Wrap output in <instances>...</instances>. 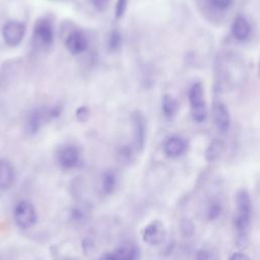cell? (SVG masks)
I'll use <instances>...</instances> for the list:
<instances>
[{
    "instance_id": "cell-1",
    "label": "cell",
    "mask_w": 260,
    "mask_h": 260,
    "mask_svg": "<svg viewBox=\"0 0 260 260\" xmlns=\"http://www.w3.org/2000/svg\"><path fill=\"white\" fill-rule=\"evenodd\" d=\"M214 87L218 91L237 89L247 78L244 60L235 52H220L214 62Z\"/></svg>"
},
{
    "instance_id": "cell-2",
    "label": "cell",
    "mask_w": 260,
    "mask_h": 260,
    "mask_svg": "<svg viewBox=\"0 0 260 260\" xmlns=\"http://www.w3.org/2000/svg\"><path fill=\"white\" fill-rule=\"evenodd\" d=\"M252 218V200L247 190L241 189L236 195V212L234 216V228L238 241L245 243L248 236Z\"/></svg>"
},
{
    "instance_id": "cell-3",
    "label": "cell",
    "mask_w": 260,
    "mask_h": 260,
    "mask_svg": "<svg viewBox=\"0 0 260 260\" xmlns=\"http://www.w3.org/2000/svg\"><path fill=\"white\" fill-rule=\"evenodd\" d=\"M188 99L191 108V115L197 123H203L207 118V107L204 99V90L200 82H195L191 85Z\"/></svg>"
},
{
    "instance_id": "cell-4",
    "label": "cell",
    "mask_w": 260,
    "mask_h": 260,
    "mask_svg": "<svg viewBox=\"0 0 260 260\" xmlns=\"http://www.w3.org/2000/svg\"><path fill=\"white\" fill-rule=\"evenodd\" d=\"M61 107L55 106L52 108H38L30 112L26 121V131L29 134H35L48 121L57 118L61 113Z\"/></svg>"
},
{
    "instance_id": "cell-5",
    "label": "cell",
    "mask_w": 260,
    "mask_h": 260,
    "mask_svg": "<svg viewBox=\"0 0 260 260\" xmlns=\"http://www.w3.org/2000/svg\"><path fill=\"white\" fill-rule=\"evenodd\" d=\"M13 218L20 229H28L37 221V210L34 204L27 200L19 201L13 209Z\"/></svg>"
},
{
    "instance_id": "cell-6",
    "label": "cell",
    "mask_w": 260,
    "mask_h": 260,
    "mask_svg": "<svg viewBox=\"0 0 260 260\" xmlns=\"http://www.w3.org/2000/svg\"><path fill=\"white\" fill-rule=\"evenodd\" d=\"M139 248L132 243H123L116 249L104 253L99 260H138Z\"/></svg>"
},
{
    "instance_id": "cell-7",
    "label": "cell",
    "mask_w": 260,
    "mask_h": 260,
    "mask_svg": "<svg viewBox=\"0 0 260 260\" xmlns=\"http://www.w3.org/2000/svg\"><path fill=\"white\" fill-rule=\"evenodd\" d=\"M165 238L166 228L158 219L150 221L142 230V240L150 246H157L161 244L165 241Z\"/></svg>"
},
{
    "instance_id": "cell-8",
    "label": "cell",
    "mask_w": 260,
    "mask_h": 260,
    "mask_svg": "<svg viewBox=\"0 0 260 260\" xmlns=\"http://www.w3.org/2000/svg\"><path fill=\"white\" fill-rule=\"evenodd\" d=\"M211 116L216 129L221 133H225L231 125V116L226 106L222 102L215 100L212 103Z\"/></svg>"
},
{
    "instance_id": "cell-9",
    "label": "cell",
    "mask_w": 260,
    "mask_h": 260,
    "mask_svg": "<svg viewBox=\"0 0 260 260\" xmlns=\"http://www.w3.org/2000/svg\"><path fill=\"white\" fill-rule=\"evenodd\" d=\"M25 34V26L22 22L10 20L6 22L2 29L4 42L8 46H17L23 39Z\"/></svg>"
},
{
    "instance_id": "cell-10",
    "label": "cell",
    "mask_w": 260,
    "mask_h": 260,
    "mask_svg": "<svg viewBox=\"0 0 260 260\" xmlns=\"http://www.w3.org/2000/svg\"><path fill=\"white\" fill-rule=\"evenodd\" d=\"M34 36L40 44L51 46L54 41V28L52 22L47 18L38 19L35 23Z\"/></svg>"
},
{
    "instance_id": "cell-11",
    "label": "cell",
    "mask_w": 260,
    "mask_h": 260,
    "mask_svg": "<svg viewBox=\"0 0 260 260\" xmlns=\"http://www.w3.org/2000/svg\"><path fill=\"white\" fill-rule=\"evenodd\" d=\"M57 160L62 169L71 170L77 167V165L79 164L80 154L75 146L67 145L59 150Z\"/></svg>"
},
{
    "instance_id": "cell-12",
    "label": "cell",
    "mask_w": 260,
    "mask_h": 260,
    "mask_svg": "<svg viewBox=\"0 0 260 260\" xmlns=\"http://www.w3.org/2000/svg\"><path fill=\"white\" fill-rule=\"evenodd\" d=\"M132 125H133V140L135 148L140 151L145 142L146 136V123L143 115L139 112L134 113L132 117Z\"/></svg>"
},
{
    "instance_id": "cell-13",
    "label": "cell",
    "mask_w": 260,
    "mask_h": 260,
    "mask_svg": "<svg viewBox=\"0 0 260 260\" xmlns=\"http://www.w3.org/2000/svg\"><path fill=\"white\" fill-rule=\"evenodd\" d=\"M87 39L85 35L80 30L71 31L65 40V47L73 55L83 53L87 49Z\"/></svg>"
},
{
    "instance_id": "cell-14",
    "label": "cell",
    "mask_w": 260,
    "mask_h": 260,
    "mask_svg": "<svg viewBox=\"0 0 260 260\" xmlns=\"http://www.w3.org/2000/svg\"><path fill=\"white\" fill-rule=\"evenodd\" d=\"M187 141L181 136H171L164 143V152L169 157H179L186 152Z\"/></svg>"
},
{
    "instance_id": "cell-15",
    "label": "cell",
    "mask_w": 260,
    "mask_h": 260,
    "mask_svg": "<svg viewBox=\"0 0 260 260\" xmlns=\"http://www.w3.org/2000/svg\"><path fill=\"white\" fill-rule=\"evenodd\" d=\"M231 32L237 41H246L251 35V24L245 16L238 15L232 23Z\"/></svg>"
},
{
    "instance_id": "cell-16",
    "label": "cell",
    "mask_w": 260,
    "mask_h": 260,
    "mask_svg": "<svg viewBox=\"0 0 260 260\" xmlns=\"http://www.w3.org/2000/svg\"><path fill=\"white\" fill-rule=\"evenodd\" d=\"M15 174L10 162L0 159V190L9 189L14 182Z\"/></svg>"
},
{
    "instance_id": "cell-17",
    "label": "cell",
    "mask_w": 260,
    "mask_h": 260,
    "mask_svg": "<svg viewBox=\"0 0 260 260\" xmlns=\"http://www.w3.org/2000/svg\"><path fill=\"white\" fill-rule=\"evenodd\" d=\"M224 151H225L224 142L219 138H213L207 145L204 152V156L207 161L212 162L219 159L224 153Z\"/></svg>"
},
{
    "instance_id": "cell-18",
    "label": "cell",
    "mask_w": 260,
    "mask_h": 260,
    "mask_svg": "<svg viewBox=\"0 0 260 260\" xmlns=\"http://www.w3.org/2000/svg\"><path fill=\"white\" fill-rule=\"evenodd\" d=\"M222 209L223 206L220 199H218L217 197L209 198L205 205V217L208 220H215L220 216Z\"/></svg>"
},
{
    "instance_id": "cell-19",
    "label": "cell",
    "mask_w": 260,
    "mask_h": 260,
    "mask_svg": "<svg viewBox=\"0 0 260 260\" xmlns=\"http://www.w3.org/2000/svg\"><path fill=\"white\" fill-rule=\"evenodd\" d=\"M116 185L117 180L115 174L110 171L104 173L101 180V192L105 195H110L116 189Z\"/></svg>"
},
{
    "instance_id": "cell-20",
    "label": "cell",
    "mask_w": 260,
    "mask_h": 260,
    "mask_svg": "<svg viewBox=\"0 0 260 260\" xmlns=\"http://www.w3.org/2000/svg\"><path fill=\"white\" fill-rule=\"evenodd\" d=\"M178 108H179V106H178L176 99H174L170 94L164 95L162 102H161V109H162L164 115L167 118H173L176 115Z\"/></svg>"
},
{
    "instance_id": "cell-21",
    "label": "cell",
    "mask_w": 260,
    "mask_h": 260,
    "mask_svg": "<svg viewBox=\"0 0 260 260\" xmlns=\"http://www.w3.org/2000/svg\"><path fill=\"white\" fill-rule=\"evenodd\" d=\"M122 45V37L119 31L113 30L108 38V48L112 52H116Z\"/></svg>"
},
{
    "instance_id": "cell-22",
    "label": "cell",
    "mask_w": 260,
    "mask_h": 260,
    "mask_svg": "<svg viewBox=\"0 0 260 260\" xmlns=\"http://www.w3.org/2000/svg\"><path fill=\"white\" fill-rule=\"evenodd\" d=\"M210 4L219 10L228 9L234 2V0H208Z\"/></svg>"
},
{
    "instance_id": "cell-23",
    "label": "cell",
    "mask_w": 260,
    "mask_h": 260,
    "mask_svg": "<svg viewBox=\"0 0 260 260\" xmlns=\"http://www.w3.org/2000/svg\"><path fill=\"white\" fill-rule=\"evenodd\" d=\"M127 3H128V0H117L116 7H115V16H116V18L122 17V15L124 14V12L127 8Z\"/></svg>"
},
{
    "instance_id": "cell-24",
    "label": "cell",
    "mask_w": 260,
    "mask_h": 260,
    "mask_svg": "<svg viewBox=\"0 0 260 260\" xmlns=\"http://www.w3.org/2000/svg\"><path fill=\"white\" fill-rule=\"evenodd\" d=\"M76 118L80 122H85L89 118V110L87 107H80L76 111Z\"/></svg>"
},
{
    "instance_id": "cell-25",
    "label": "cell",
    "mask_w": 260,
    "mask_h": 260,
    "mask_svg": "<svg viewBox=\"0 0 260 260\" xmlns=\"http://www.w3.org/2000/svg\"><path fill=\"white\" fill-rule=\"evenodd\" d=\"M210 252L206 249H199L196 252L195 255V260H210Z\"/></svg>"
},
{
    "instance_id": "cell-26",
    "label": "cell",
    "mask_w": 260,
    "mask_h": 260,
    "mask_svg": "<svg viewBox=\"0 0 260 260\" xmlns=\"http://www.w3.org/2000/svg\"><path fill=\"white\" fill-rule=\"evenodd\" d=\"M90 2L98 10L103 11L108 7L110 0H90Z\"/></svg>"
},
{
    "instance_id": "cell-27",
    "label": "cell",
    "mask_w": 260,
    "mask_h": 260,
    "mask_svg": "<svg viewBox=\"0 0 260 260\" xmlns=\"http://www.w3.org/2000/svg\"><path fill=\"white\" fill-rule=\"evenodd\" d=\"M229 260H251V258L246 255L245 253H241V252H237V253H234Z\"/></svg>"
},
{
    "instance_id": "cell-28",
    "label": "cell",
    "mask_w": 260,
    "mask_h": 260,
    "mask_svg": "<svg viewBox=\"0 0 260 260\" xmlns=\"http://www.w3.org/2000/svg\"><path fill=\"white\" fill-rule=\"evenodd\" d=\"M258 75L260 76V59H259V63H258Z\"/></svg>"
}]
</instances>
